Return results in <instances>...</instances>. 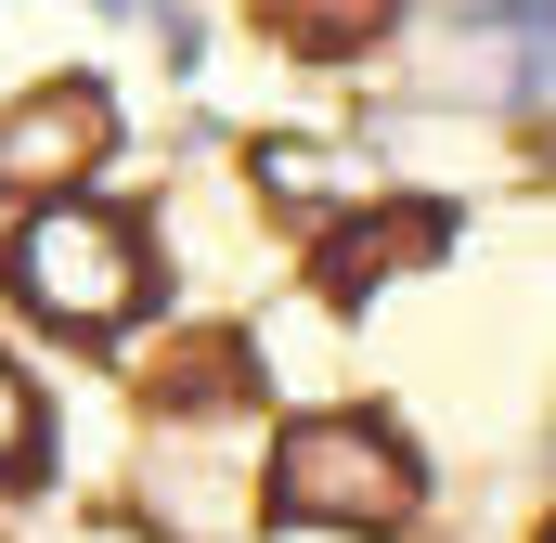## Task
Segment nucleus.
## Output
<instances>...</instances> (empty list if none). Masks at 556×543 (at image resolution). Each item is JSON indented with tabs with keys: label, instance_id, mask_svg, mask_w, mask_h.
<instances>
[{
	"label": "nucleus",
	"instance_id": "1",
	"mask_svg": "<svg viewBox=\"0 0 556 543\" xmlns=\"http://www.w3.org/2000/svg\"><path fill=\"white\" fill-rule=\"evenodd\" d=\"M273 518L311 531H402L415 518V453L376 414H298L273 440Z\"/></svg>",
	"mask_w": 556,
	"mask_h": 543
},
{
	"label": "nucleus",
	"instance_id": "4",
	"mask_svg": "<svg viewBox=\"0 0 556 543\" xmlns=\"http://www.w3.org/2000/svg\"><path fill=\"white\" fill-rule=\"evenodd\" d=\"M440 247V220L427 207H389V220H350L337 247H324V298H363V285H389L402 260H427Z\"/></svg>",
	"mask_w": 556,
	"mask_h": 543
},
{
	"label": "nucleus",
	"instance_id": "2",
	"mask_svg": "<svg viewBox=\"0 0 556 543\" xmlns=\"http://www.w3.org/2000/svg\"><path fill=\"white\" fill-rule=\"evenodd\" d=\"M13 298L39 311V324H65V337H104V324H130L142 311V233L117 207H39L26 233H13Z\"/></svg>",
	"mask_w": 556,
	"mask_h": 543
},
{
	"label": "nucleus",
	"instance_id": "3",
	"mask_svg": "<svg viewBox=\"0 0 556 543\" xmlns=\"http://www.w3.org/2000/svg\"><path fill=\"white\" fill-rule=\"evenodd\" d=\"M104 155V91L91 78H52V91H26L13 117H0V194H52V181H78Z\"/></svg>",
	"mask_w": 556,
	"mask_h": 543
},
{
	"label": "nucleus",
	"instance_id": "6",
	"mask_svg": "<svg viewBox=\"0 0 556 543\" xmlns=\"http://www.w3.org/2000/svg\"><path fill=\"white\" fill-rule=\"evenodd\" d=\"M26 453H39V402H26V376L0 363V479H13Z\"/></svg>",
	"mask_w": 556,
	"mask_h": 543
},
{
	"label": "nucleus",
	"instance_id": "5",
	"mask_svg": "<svg viewBox=\"0 0 556 543\" xmlns=\"http://www.w3.org/2000/svg\"><path fill=\"white\" fill-rule=\"evenodd\" d=\"M260 13H273V39H298V52H363L389 26V0H260Z\"/></svg>",
	"mask_w": 556,
	"mask_h": 543
}]
</instances>
